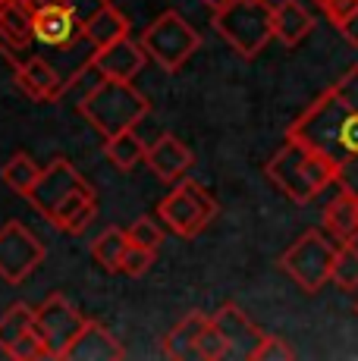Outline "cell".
Here are the masks:
<instances>
[{
    "label": "cell",
    "mask_w": 358,
    "mask_h": 361,
    "mask_svg": "<svg viewBox=\"0 0 358 361\" xmlns=\"http://www.w3.org/2000/svg\"><path fill=\"white\" fill-rule=\"evenodd\" d=\"M311 4L318 6V10L336 25V29H340V25L358 10V0H311Z\"/></svg>",
    "instance_id": "cell-33"
},
{
    "label": "cell",
    "mask_w": 358,
    "mask_h": 361,
    "mask_svg": "<svg viewBox=\"0 0 358 361\" xmlns=\"http://www.w3.org/2000/svg\"><path fill=\"white\" fill-rule=\"evenodd\" d=\"M144 60H148V54H144L142 41L135 38H120L113 41V44L107 47H98L92 57V63L101 69V75L104 79H120V82H132L135 75L142 73Z\"/></svg>",
    "instance_id": "cell-12"
},
{
    "label": "cell",
    "mask_w": 358,
    "mask_h": 361,
    "mask_svg": "<svg viewBox=\"0 0 358 361\" xmlns=\"http://www.w3.org/2000/svg\"><path fill=\"white\" fill-rule=\"evenodd\" d=\"M126 248H129V233L110 226V230H104L101 235H94L92 258H94V264H101L107 274H120V264H123Z\"/></svg>",
    "instance_id": "cell-24"
},
{
    "label": "cell",
    "mask_w": 358,
    "mask_h": 361,
    "mask_svg": "<svg viewBox=\"0 0 358 361\" xmlns=\"http://www.w3.org/2000/svg\"><path fill=\"white\" fill-rule=\"evenodd\" d=\"M323 230L336 242H355L358 239V192L340 189L327 207H323Z\"/></svg>",
    "instance_id": "cell-20"
},
{
    "label": "cell",
    "mask_w": 358,
    "mask_h": 361,
    "mask_svg": "<svg viewBox=\"0 0 358 361\" xmlns=\"http://www.w3.org/2000/svg\"><path fill=\"white\" fill-rule=\"evenodd\" d=\"M41 176V166L32 161L29 154H13L10 161L4 164V170H0V179H4V185L10 192H16V195H29L32 192V185H35V179Z\"/></svg>",
    "instance_id": "cell-25"
},
{
    "label": "cell",
    "mask_w": 358,
    "mask_h": 361,
    "mask_svg": "<svg viewBox=\"0 0 358 361\" xmlns=\"http://www.w3.org/2000/svg\"><path fill=\"white\" fill-rule=\"evenodd\" d=\"M85 324H88V317L79 314L60 293L47 295L35 308V333L41 336V343H44L47 358L66 361V352L79 339Z\"/></svg>",
    "instance_id": "cell-8"
},
{
    "label": "cell",
    "mask_w": 358,
    "mask_h": 361,
    "mask_svg": "<svg viewBox=\"0 0 358 361\" xmlns=\"http://www.w3.org/2000/svg\"><path fill=\"white\" fill-rule=\"evenodd\" d=\"M104 154H107V161L113 164L116 170L129 173V170H135L144 157H148V145L135 135V129H126V132H120V135L107 138V142H104Z\"/></svg>",
    "instance_id": "cell-23"
},
{
    "label": "cell",
    "mask_w": 358,
    "mask_h": 361,
    "mask_svg": "<svg viewBox=\"0 0 358 361\" xmlns=\"http://www.w3.org/2000/svg\"><path fill=\"white\" fill-rule=\"evenodd\" d=\"M82 185H88L85 176H82L66 157H54L51 164L41 166V176L35 179V185H32V192L25 198L32 201L35 211H41L44 217H51V214L57 211L73 192H79Z\"/></svg>",
    "instance_id": "cell-10"
},
{
    "label": "cell",
    "mask_w": 358,
    "mask_h": 361,
    "mask_svg": "<svg viewBox=\"0 0 358 361\" xmlns=\"http://www.w3.org/2000/svg\"><path fill=\"white\" fill-rule=\"evenodd\" d=\"M286 135L321 151L336 166V185L358 192V63L308 104Z\"/></svg>",
    "instance_id": "cell-1"
},
{
    "label": "cell",
    "mask_w": 358,
    "mask_h": 361,
    "mask_svg": "<svg viewBox=\"0 0 358 361\" xmlns=\"http://www.w3.org/2000/svg\"><path fill=\"white\" fill-rule=\"evenodd\" d=\"M157 214H161V220L170 226V233H176L179 239H195V235L214 220L217 201L204 185L183 183V185H176L167 198H161Z\"/></svg>",
    "instance_id": "cell-7"
},
{
    "label": "cell",
    "mask_w": 358,
    "mask_h": 361,
    "mask_svg": "<svg viewBox=\"0 0 358 361\" xmlns=\"http://www.w3.org/2000/svg\"><path fill=\"white\" fill-rule=\"evenodd\" d=\"M0 29L13 44L29 51L35 44V10L23 0H0Z\"/></svg>",
    "instance_id": "cell-22"
},
{
    "label": "cell",
    "mask_w": 358,
    "mask_h": 361,
    "mask_svg": "<svg viewBox=\"0 0 358 361\" xmlns=\"http://www.w3.org/2000/svg\"><path fill=\"white\" fill-rule=\"evenodd\" d=\"M129 242L132 245H142V248H151V252H157V248L163 245V230L154 224L151 217H142V220H135L132 226H129Z\"/></svg>",
    "instance_id": "cell-29"
},
{
    "label": "cell",
    "mask_w": 358,
    "mask_h": 361,
    "mask_svg": "<svg viewBox=\"0 0 358 361\" xmlns=\"http://www.w3.org/2000/svg\"><path fill=\"white\" fill-rule=\"evenodd\" d=\"M123 358H126V349L120 345V339L98 321H88L82 327L79 339L66 352V361H123Z\"/></svg>",
    "instance_id": "cell-15"
},
{
    "label": "cell",
    "mask_w": 358,
    "mask_h": 361,
    "mask_svg": "<svg viewBox=\"0 0 358 361\" xmlns=\"http://www.w3.org/2000/svg\"><path fill=\"white\" fill-rule=\"evenodd\" d=\"M208 324H211V314H204V311H189V314L163 336V355L173 361H202V355H198V339H202Z\"/></svg>",
    "instance_id": "cell-17"
},
{
    "label": "cell",
    "mask_w": 358,
    "mask_h": 361,
    "mask_svg": "<svg viewBox=\"0 0 358 361\" xmlns=\"http://www.w3.org/2000/svg\"><path fill=\"white\" fill-rule=\"evenodd\" d=\"M0 57H4L6 63L13 66V69H19V66L25 63V60L32 57V54H29V51H23V47H19V44H13V41L6 38V32L0 29Z\"/></svg>",
    "instance_id": "cell-34"
},
{
    "label": "cell",
    "mask_w": 358,
    "mask_h": 361,
    "mask_svg": "<svg viewBox=\"0 0 358 361\" xmlns=\"http://www.w3.org/2000/svg\"><path fill=\"white\" fill-rule=\"evenodd\" d=\"M32 327H35V308H29L25 302L13 305L6 314H0V349L6 352L23 333H29Z\"/></svg>",
    "instance_id": "cell-26"
},
{
    "label": "cell",
    "mask_w": 358,
    "mask_h": 361,
    "mask_svg": "<svg viewBox=\"0 0 358 361\" xmlns=\"http://www.w3.org/2000/svg\"><path fill=\"white\" fill-rule=\"evenodd\" d=\"M214 29L242 57H258L273 38V6L267 0H230L214 10Z\"/></svg>",
    "instance_id": "cell-5"
},
{
    "label": "cell",
    "mask_w": 358,
    "mask_h": 361,
    "mask_svg": "<svg viewBox=\"0 0 358 361\" xmlns=\"http://www.w3.org/2000/svg\"><path fill=\"white\" fill-rule=\"evenodd\" d=\"M16 85L23 88L32 101L51 104V101H60L66 82H63V75H60V69L54 66L51 57H44V54H32V57L16 69Z\"/></svg>",
    "instance_id": "cell-13"
},
{
    "label": "cell",
    "mask_w": 358,
    "mask_h": 361,
    "mask_svg": "<svg viewBox=\"0 0 358 361\" xmlns=\"http://www.w3.org/2000/svg\"><path fill=\"white\" fill-rule=\"evenodd\" d=\"M292 358H295V352L286 345V339L271 336V333H267L264 343L258 345V352H254L252 361H292Z\"/></svg>",
    "instance_id": "cell-32"
},
{
    "label": "cell",
    "mask_w": 358,
    "mask_h": 361,
    "mask_svg": "<svg viewBox=\"0 0 358 361\" xmlns=\"http://www.w3.org/2000/svg\"><path fill=\"white\" fill-rule=\"evenodd\" d=\"M204 4H208L211 10H220V6H226V4H230V0H204Z\"/></svg>",
    "instance_id": "cell-37"
},
{
    "label": "cell",
    "mask_w": 358,
    "mask_h": 361,
    "mask_svg": "<svg viewBox=\"0 0 358 361\" xmlns=\"http://www.w3.org/2000/svg\"><path fill=\"white\" fill-rule=\"evenodd\" d=\"M333 283H336V289H342V293L358 289V245L355 242H342L340 252H336Z\"/></svg>",
    "instance_id": "cell-27"
},
{
    "label": "cell",
    "mask_w": 358,
    "mask_h": 361,
    "mask_svg": "<svg viewBox=\"0 0 358 361\" xmlns=\"http://www.w3.org/2000/svg\"><path fill=\"white\" fill-rule=\"evenodd\" d=\"M82 35H85V41L94 47V51H98V47H107V44H113V41H120L129 35V16L120 10V6L107 4L82 25Z\"/></svg>",
    "instance_id": "cell-21"
},
{
    "label": "cell",
    "mask_w": 358,
    "mask_h": 361,
    "mask_svg": "<svg viewBox=\"0 0 358 361\" xmlns=\"http://www.w3.org/2000/svg\"><path fill=\"white\" fill-rule=\"evenodd\" d=\"M211 317H214V324L226 333V339H230L233 358H249L252 361L254 352H258V345L264 343L267 333L254 327V321L245 314L242 308H239V305H220V311L217 314H211Z\"/></svg>",
    "instance_id": "cell-14"
},
{
    "label": "cell",
    "mask_w": 358,
    "mask_h": 361,
    "mask_svg": "<svg viewBox=\"0 0 358 361\" xmlns=\"http://www.w3.org/2000/svg\"><path fill=\"white\" fill-rule=\"evenodd\" d=\"M314 16L299 4V0H280L273 4V38L286 47H295L311 35Z\"/></svg>",
    "instance_id": "cell-19"
},
{
    "label": "cell",
    "mask_w": 358,
    "mask_h": 361,
    "mask_svg": "<svg viewBox=\"0 0 358 361\" xmlns=\"http://www.w3.org/2000/svg\"><path fill=\"white\" fill-rule=\"evenodd\" d=\"M264 173L295 204H308V201H314L323 189H330L336 183V166L321 151L308 148L305 142H299L292 135L283 138L280 151L267 161Z\"/></svg>",
    "instance_id": "cell-2"
},
{
    "label": "cell",
    "mask_w": 358,
    "mask_h": 361,
    "mask_svg": "<svg viewBox=\"0 0 358 361\" xmlns=\"http://www.w3.org/2000/svg\"><path fill=\"white\" fill-rule=\"evenodd\" d=\"M60 4H63V6H70V10L75 13V16L82 19V25H85L88 19H92L94 13L101 10V6H107V4H110V0H60Z\"/></svg>",
    "instance_id": "cell-35"
},
{
    "label": "cell",
    "mask_w": 358,
    "mask_h": 361,
    "mask_svg": "<svg viewBox=\"0 0 358 361\" xmlns=\"http://www.w3.org/2000/svg\"><path fill=\"white\" fill-rule=\"evenodd\" d=\"M336 252H340V242L327 230L323 233L308 230L280 255V270H283L302 293L314 295V293H321L327 283H333Z\"/></svg>",
    "instance_id": "cell-4"
},
{
    "label": "cell",
    "mask_w": 358,
    "mask_h": 361,
    "mask_svg": "<svg viewBox=\"0 0 358 361\" xmlns=\"http://www.w3.org/2000/svg\"><path fill=\"white\" fill-rule=\"evenodd\" d=\"M340 35H342V38H346V44L358 47V10H355L349 19H346V23L340 25Z\"/></svg>",
    "instance_id": "cell-36"
},
{
    "label": "cell",
    "mask_w": 358,
    "mask_h": 361,
    "mask_svg": "<svg viewBox=\"0 0 358 361\" xmlns=\"http://www.w3.org/2000/svg\"><path fill=\"white\" fill-rule=\"evenodd\" d=\"M151 264H154V252L129 242L126 255H123V264H120V274H126V276H144L151 270Z\"/></svg>",
    "instance_id": "cell-31"
},
{
    "label": "cell",
    "mask_w": 358,
    "mask_h": 361,
    "mask_svg": "<svg viewBox=\"0 0 358 361\" xmlns=\"http://www.w3.org/2000/svg\"><path fill=\"white\" fill-rule=\"evenodd\" d=\"M79 114L101 138H113L126 129H135L151 114V101L144 98L132 82L104 79L85 101L79 104Z\"/></svg>",
    "instance_id": "cell-3"
},
{
    "label": "cell",
    "mask_w": 358,
    "mask_h": 361,
    "mask_svg": "<svg viewBox=\"0 0 358 361\" xmlns=\"http://www.w3.org/2000/svg\"><path fill=\"white\" fill-rule=\"evenodd\" d=\"M94 217H98V195H94L92 185H82V189L73 192L47 220H51L60 233L79 235V233H85V226L92 224Z\"/></svg>",
    "instance_id": "cell-18"
},
{
    "label": "cell",
    "mask_w": 358,
    "mask_h": 361,
    "mask_svg": "<svg viewBox=\"0 0 358 361\" xmlns=\"http://www.w3.org/2000/svg\"><path fill=\"white\" fill-rule=\"evenodd\" d=\"M198 355H202V361H223V358H233L230 339H226V333L214 324V317H211V324L204 327L202 339H198Z\"/></svg>",
    "instance_id": "cell-28"
},
{
    "label": "cell",
    "mask_w": 358,
    "mask_h": 361,
    "mask_svg": "<svg viewBox=\"0 0 358 361\" xmlns=\"http://www.w3.org/2000/svg\"><path fill=\"white\" fill-rule=\"evenodd\" d=\"M142 47L151 63H157L167 73H176L189 63V57L202 47V35L183 19V13L163 10L148 29L142 32Z\"/></svg>",
    "instance_id": "cell-6"
},
{
    "label": "cell",
    "mask_w": 358,
    "mask_h": 361,
    "mask_svg": "<svg viewBox=\"0 0 358 361\" xmlns=\"http://www.w3.org/2000/svg\"><path fill=\"white\" fill-rule=\"evenodd\" d=\"M355 314H358V305H355Z\"/></svg>",
    "instance_id": "cell-38"
},
{
    "label": "cell",
    "mask_w": 358,
    "mask_h": 361,
    "mask_svg": "<svg viewBox=\"0 0 358 361\" xmlns=\"http://www.w3.org/2000/svg\"><path fill=\"white\" fill-rule=\"evenodd\" d=\"M144 164H148L163 183H176V179H183L185 173H189V166L195 164V157H192V151L185 148L183 138L161 135L154 145H148Z\"/></svg>",
    "instance_id": "cell-16"
},
{
    "label": "cell",
    "mask_w": 358,
    "mask_h": 361,
    "mask_svg": "<svg viewBox=\"0 0 358 361\" xmlns=\"http://www.w3.org/2000/svg\"><path fill=\"white\" fill-rule=\"evenodd\" d=\"M6 355L19 358V361H38V358H47V349H44V343H41V336L35 333V327H32L29 333H23V336L6 349Z\"/></svg>",
    "instance_id": "cell-30"
},
{
    "label": "cell",
    "mask_w": 358,
    "mask_h": 361,
    "mask_svg": "<svg viewBox=\"0 0 358 361\" xmlns=\"http://www.w3.org/2000/svg\"><path fill=\"white\" fill-rule=\"evenodd\" d=\"M44 245L35 233L19 220L0 226V280L4 283H23L44 264Z\"/></svg>",
    "instance_id": "cell-9"
},
{
    "label": "cell",
    "mask_w": 358,
    "mask_h": 361,
    "mask_svg": "<svg viewBox=\"0 0 358 361\" xmlns=\"http://www.w3.org/2000/svg\"><path fill=\"white\" fill-rule=\"evenodd\" d=\"M85 38L82 35V19L75 16L70 6H44L35 13V41L44 51H63V47H75Z\"/></svg>",
    "instance_id": "cell-11"
}]
</instances>
